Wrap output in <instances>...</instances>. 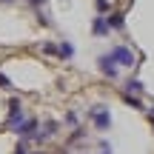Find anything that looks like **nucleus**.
I'll return each mask as SVG.
<instances>
[{
	"mask_svg": "<svg viewBox=\"0 0 154 154\" xmlns=\"http://www.w3.org/2000/svg\"><path fill=\"white\" fill-rule=\"evenodd\" d=\"M3 3H11V0H3Z\"/></svg>",
	"mask_w": 154,
	"mask_h": 154,
	"instance_id": "f3484780",
	"label": "nucleus"
},
{
	"mask_svg": "<svg viewBox=\"0 0 154 154\" xmlns=\"http://www.w3.org/2000/svg\"><path fill=\"white\" fill-rule=\"evenodd\" d=\"M97 66H100V72L109 77V80H114V77H117V66H114V60H111L109 54H103V57H100V60H97Z\"/></svg>",
	"mask_w": 154,
	"mask_h": 154,
	"instance_id": "39448f33",
	"label": "nucleus"
},
{
	"mask_svg": "<svg viewBox=\"0 0 154 154\" xmlns=\"http://www.w3.org/2000/svg\"><path fill=\"white\" fill-rule=\"evenodd\" d=\"M34 154H43V151H34Z\"/></svg>",
	"mask_w": 154,
	"mask_h": 154,
	"instance_id": "a211bd4d",
	"label": "nucleus"
},
{
	"mask_svg": "<svg viewBox=\"0 0 154 154\" xmlns=\"http://www.w3.org/2000/svg\"><path fill=\"white\" fill-rule=\"evenodd\" d=\"M0 88H11V83H9V77H6L3 72H0Z\"/></svg>",
	"mask_w": 154,
	"mask_h": 154,
	"instance_id": "ddd939ff",
	"label": "nucleus"
},
{
	"mask_svg": "<svg viewBox=\"0 0 154 154\" xmlns=\"http://www.w3.org/2000/svg\"><path fill=\"white\" fill-rule=\"evenodd\" d=\"M109 57H111L114 63H120V66H134V60H137L134 51L128 49V46H114V49L109 51Z\"/></svg>",
	"mask_w": 154,
	"mask_h": 154,
	"instance_id": "f257e3e1",
	"label": "nucleus"
},
{
	"mask_svg": "<svg viewBox=\"0 0 154 154\" xmlns=\"http://www.w3.org/2000/svg\"><path fill=\"white\" fill-rule=\"evenodd\" d=\"M14 154H26V143H17V149H14Z\"/></svg>",
	"mask_w": 154,
	"mask_h": 154,
	"instance_id": "2eb2a0df",
	"label": "nucleus"
},
{
	"mask_svg": "<svg viewBox=\"0 0 154 154\" xmlns=\"http://www.w3.org/2000/svg\"><path fill=\"white\" fill-rule=\"evenodd\" d=\"M97 9L100 11H109V3H106V0H97Z\"/></svg>",
	"mask_w": 154,
	"mask_h": 154,
	"instance_id": "4468645a",
	"label": "nucleus"
},
{
	"mask_svg": "<svg viewBox=\"0 0 154 154\" xmlns=\"http://www.w3.org/2000/svg\"><path fill=\"white\" fill-rule=\"evenodd\" d=\"M40 49H43L46 54H57V46H51V43H43V46H40Z\"/></svg>",
	"mask_w": 154,
	"mask_h": 154,
	"instance_id": "9b49d317",
	"label": "nucleus"
},
{
	"mask_svg": "<svg viewBox=\"0 0 154 154\" xmlns=\"http://www.w3.org/2000/svg\"><path fill=\"white\" fill-rule=\"evenodd\" d=\"M151 123H154V117H151Z\"/></svg>",
	"mask_w": 154,
	"mask_h": 154,
	"instance_id": "6ab92c4d",
	"label": "nucleus"
},
{
	"mask_svg": "<svg viewBox=\"0 0 154 154\" xmlns=\"http://www.w3.org/2000/svg\"><path fill=\"white\" fill-rule=\"evenodd\" d=\"M126 103L131 106V109H140V100H137V97H131V94H126Z\"/></svg>",
	"mask_w": 154,
	"mask_h": 154,
	"instance_id": "f8f14e48",
	"label": "nucleus"
},
{
	"mask_svg": "<svg viewBox=\"0 0 154 154\" xmlns=\"http://www.w3.org/2000/svg\"><path fill=\"white\" fill-rule=\"evenodd\" d=\"M23 120H26L23 103H20V100H11V103H9V123H6V126H9V128H17Z\"/></svg>",
	"mask_w": 154,
	"mask_h": 154,
	"instance_id": "7ed1b4c3",
	"label": "nucleus"
},
{
	"mask_svg": "<svg viewBox=\"0 0 154 154\" xmlns=\"http://www.w3.org/2000/svg\"><path fill=\"white\" fill-rule=\"evenodd\" d=\"M126 91H128V94L143 91V83H140V80H128V83H126Z\"/></svg>",
	"mask_w": 154,
	"mask_h": 154,
	"instance_id": "9d476101",
	"label": "nucleus"
},
{
	"mask_svg": "<svg viewBox=\"0 0 154 154\" xmlns=\"http://www.w3.org/2000/svg\"><path fill=\"white\" fill-rule=\"evenodd\" d=\"M88 117L94 120V126H97L100 131H106V128L111 126V114H109V109H103V106H94V109L88 111Z\"/></svg>",
	"mask_w": 154,
	"mask_h": 154,
	"instance_id": "f03ea898",
	"label": "nucleus"
},
{
	"mask_svg": "<svg viewBox=\"0 0 154 154\" xmlns=\"http://www.w3.org/2000/svg\"><path fill=\"white\" fill-rule=\"evenodd\" d=\"M106 20H109V29H123V26H126V20H123V14H120V11H114V14H111V17H106Z\"/></svg>",
	"mask_w": 154,
	"mask_h": 154,
	"instance_id": "1a4fd4ad",
	"label": "nucleus"
},
{
	"mask_svg": "<svg viewBox=\"0 0 154 154\" xmlns=\"http://www.w3.org/2000/svg\"><path fill=\"white\" fill-rule=\"evenodd\" d=\"M91 32L97 34V37H106V34H109V20H106V17H94Z\"/></svg>",
	"mask_w": 154,
	"mask_h": 154,
	"instance_id": "423d86ee",
	"label": "nucleus"
},
{
	"mask_svg": "<svg viewBox=\"0 0 154 154\" xmlns=\"http://www.w3.org/2000/svg\"><path fill=\"white\" fill-rule=\"evenodd\" d=\"M14 134H20L23 140H29V137H37V120H32V117H26V120H23L20 126L14 128Z\"/></svg>",
	"mask_w": 154,
	"mask_h": 154,
	"instance_id": "20e7f679",
	"label": "nucleus"
},
{
	"mask_svg": "<svg viewBox=\"0 0 154 154\" xmlns=\"http://www.w3.org/2000/svg\"><path fill=\"white\" fill-rule=\"evenodd\" d=\"M57 134V123H46L43 128L37 131V140H46V137H54Z\"/></svg>",
	"mask_w": 154,
	"mask_h": 154,
	"instance_id": "6e6552de",
	"label": "nucleus"
},
{
	"mask_svg": "<svg viewBox=\"0 0 154 154\" xmlns=\"http://www.w3.org/2000/svg\"><path fill=\"white\" fill-rule=\"evenodd\" d=\"M57 54H60L63 60H72V57H74V46L69 43V40H63V43L57 46Z\"/></svg>",
	"mask_w": 154,
	"mask_h": 154,
	"instance_id": "0eeeda50",
	"label": "nucleus"
},
{
	"mask_svg": "<svg viewBox=\"0 0 154 154\" xmlns=\"http://www.w3.org/2000/svg\"><path fill=\"white\" fill-rule=\"evenodd\" d=\"M29 3H32V6H43L46 0H29Z\"/></svg>",
	"mask_w": 154,
	"mask_h": 154,
	"instance_id": "dca6fc26",
	"label": "nucleus"
}]
</instances>
